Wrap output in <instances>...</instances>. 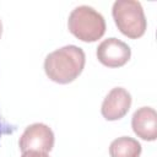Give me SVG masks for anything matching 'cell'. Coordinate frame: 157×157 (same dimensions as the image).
Segmentation results:
<instances>
[{"instance_id": "obj_1", "label": "cell", "mask_w": 157, "mask_h": 157, "mask_svg": "<svg viewBox=\"0 0 157 157\" xmlns=\"http://www.w3.org/2000/svg\"><path fill=\"white\" fill-rule=\"evenodd\" d=\"M86 55L82 48L65 45L52 53L44 59V71L53 82L66 85L75 81L83 71Z\"/></svg>"}, {"instance_id": "obj_2", "label": "cell", "mask_w": 157, "mask_h": 157, "mask_svg": "<svg viewBox=\"0 0 157 157\" xmlns=\"http://www.w3.org/2000/svg\"><path fill=\"white\" fill-rule=\"evenodd\" d=\"M67 28L77 39L86 43H93L104 36L105 20L93 7L81 5L70 12Z\"/></svg>"}, {"instance_id": "obj_3", "label": "cell", "mask_w": 157, "mask_h": 157, "mask_svg": "<svg viewBox=\"0 0 157 157\" xmlns=\"http://www.w3.org/2000/svg\"><path fill=\"white\" fill-rule=\"evenodd\" d=\"M112 16L118 29L130 39L142 37L147 21L142 5L136 0H117L112 7Z\"/></svg>"}, {"instance_id": "obj_4", "label": "cell", "mask_w": 157, "mask_h": 157, "mask_svg": "<svg viewBox=\"0 0 157 157\" xmlns=\"http://www.w3.org/2000/svg\"><path fill=\"white\" fill-rule=\"evenodd\" d=\"M54 141V132L47 124L33 123L22 132L18 140V147L21 152L40 151L48 153L53 150Z\"/></svg>"}, {"instance_id": "obj_5", "label": "cell", "mask_w": 157, "mask_h": 157, "mask_svg": "<svg viewBox=\"0 0 157 157\" xmlns=\"http://www.w3.org/2000/svg\"><path fill=\"white\" fill-rule=\"evenodd\" d=\"M96 55L98 61L107 67H121L130 60L131 49L125 42L112 37L98 44Z\"/></svg>"}, {"instance_id": "obj_6", "label": "cell", "mask_w": 157, "mask_h": 157, "mask_svg": "<svg viewBox=\"0 0 157 157\" xmlns=\"http://www.w3.org/2000/svg\"><path fill=\"white\" fill-rule=\"evenodd\" d=\"M131 94L124 87H114L104 97L101 107L103 118L108 121H115L124 118L131 107Z\"/></svg>"}, {"instance_id": "obj_7", "label": "cell", "mask_w": 157, "mask_h": 157, "mask_svg": "<svg viewBox=\"0 0 157 157\" xmlns=\"http://www.w3.org/2000/svg\"><path fill=\"white\" fill-rule=\"evenodd\" d=\"M131 128L137 137L145 141L157 139V113L151 107L136 109L131 118Z\"/></svg>"}, {"instance_id": "obj_8", "label": "cell", "mask_w": 157, "mask_h": 157, "mask_svg": "<svg viewBox=\"0 0 157 157\" xmlns=\"http://www.w3.org/2000/svg\"><path fill=\"white\" fill-rule=\"evenodd\" d=\"M141 151V144L130 136H120L109 145L110 157H140Z\"/></svg>"}, {"instance_id": "obj_9", "label": "cell", "mask_w": 157, "mask_h": 157, "mask_svg": "<svg viewBox=\"0 0 157 157\" xmlns=\"http://www.w3.org/2000/svg\"><path fill=\"white\" fill-rule=\"evenodd\" d=\"M13 128L1 117V114H0V140H1V137L4 136V135H9V134H12L13 132Z\"/></svg>"}, {"instance_id": "obj_10", "label": "cell", "mask_w": 157, "mask_h": 157, "mask_svg": "<svg viewBox=\"0 0 157 157\" xmlns=\"http://www.w3.org/2000/svg\"><path fill=\"white\" fill-rule=\"evenodd\" d=\"M21 157H49V155L40 151H26L22 152Z\"/></svg>"}, {"instance_id": "obj_11", "label": "cell", "mask_w": 157, "mask_h": 157, "mask_svg": "<svg viewBox=\"0 0 157 157\" xmlns=\"http://www.w3.org/2000/svg\"><path fill=\"white\" fill-rule=\"evenodd\" d=\"M1 34H2V23L0 21V38H1Z\"/></svg>"}]
</instances>
